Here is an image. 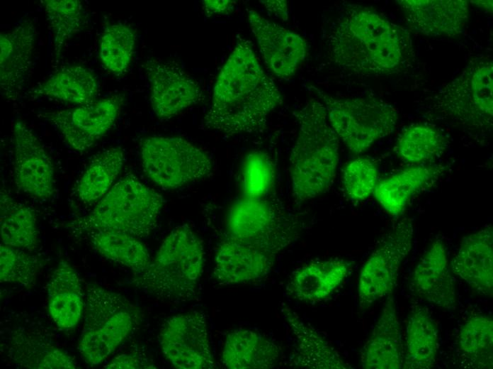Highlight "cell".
Here are the masks:
<instances>
[{
    "mask_svg": "<svg viewBox=\"0 0 493 369\" xmlns=\"http://www.w3.org/2000/svg\"><path fill=\"white\" fill-rule=\"evenodd\" d=\"M332 62L362 76L399 75L415 64L409 31L370 7L346 5L328 36Z\"/></svg>",
    "mask_w": 493,
    "mask_h": 369,
    "instance_id": "obj_1",
    "label": "cell"
},
{
    "mask_svg": "<svg viewBox=\"0 0 493 369\" xmlns=\"http://www.w3.org/2000/svg\"><path fill=\"white\" fill-rule=\"evenodd\" d=\"M282 103L278 87L261 67L251 42L237 35L216 78L203 124L227 136L261 131Z\"/></svg>",
    "mask_w": 493,
    "mask_h": 369,
    "instance_id": "obj_2",
    "label": "cell"
},
{
    "mask_svg": "<svg viewBox=\"0 0 493 369\" xmlns=\"http://www.w3.org/2000/svg\"><path fill=\"white\" fill-rule=\"evenodd\" d=\"M298 134L290 155L294 201L302 204L327 192L336 177L339 139L331 126L322 102L309 99L294 112Z\"/></svg>",
    "mask_w": 493,
    "mask_h": 369,
    "instance_id": "obj_3",
    "label": "cell"
},
{
    "mask_svg": "<svg viewBox=\"0 0 493 369\" xmlns=\"http://www.w3.org/2000/svg\"><path fill=\"white\" fill-rule=\"evenodd\" d=\"M205 253L200 239L188 225L166 236L149 266L135 273L132 283L145 293L173 302L193 298L202 276Z\"/></svg>",
    "mask_w": 493,
    "mask_h": 369,
    "instance_id": "obj_4",
    "label": "cell"
},
{
    "mask_svg": "<svg viewBox=\"0 0 493 369\" xmlns=\"http://www.w3.org/2000/svg\"><path fill=\"white\" fill-rule=\"evenodd\" d=\"M164 198L132 174L119 179L96 206L71 227L84 233L100 230L124 233L139 239L154 231Z\"/></svg>",
    "mask_w": 493,
    "mask_h": 369,
    "instance_id": "obj_5",
    "label": "cell"
},
{
    "mask_svg": "<svg viewBox=\"0 0 493 369\" xmlns=\"http://www.w3.org/2000/svg\"><path fill=\"white\" fill-rule=\"evenodd\" d=\"M429 112L469 132L484 133L493 124V62L489 55L472 57L453 80L431 97Z\"/></svg>",
    "mask_w": 493,
    "mask_h": 369,
    "instance_id": "obj_6",
    "label": "cell"
},
{
    "mask_svg": "<svg viewBox=\"0 0 493 369\" xmlns=\"http://www.w3.org/2000/svg\"><path fill=\"white\" fill-rule=\"evenodd\" d=\"M84 314L78 350L91 366L101 364L128 336L138 315L125 297L96 285L86 287Z\"/></svg>",
    "mask_w": 493,
    "mask_h": 369,
    "instance_id": "obj_7",
    "label": "cell"
},
{
    "mask_svg": "<svg viewBox=\"0 0 493 369\" xmlns=\"http://www.w3.org/2000/svg\"><path fill=\"white\" fill-rule=\"evenodd\" d=\"M326 108L329 122L354 154L367 150L395 129L399 114L392 104L374 97L337 98L311 86Z\"/></svg>",
    "mask_w": 493,
    "mask_h": 369,
    "instance_id": "obj_8",
    "label": "cell"
},
{
    "mask_svg": "<svg viewBox=\"0 0 493 369\" xmlns=\"http://www.w3.org/2000/svg\"><path fill=\"white\" fill-rule=\"evenodd\" d=\"M140 157L146 175L164 189L181 188L213 173L208 153L181 137H147L141 141Z\"/></svg>",
    "mask_w": 493,
    "mask_h": 369,
    "instance_id": "obj_9",
    "label": "cell"
},
{
    "mask_svg": "<svg viewBox=\"0 0 493 369\" xmlns=\"http://www.w3.org/2000/svg\"><path fill=\"white\" fill-rule=\"evenodd\" d=\"M413 237V223L407 218L395 224L382 237L361 269L358 285L361 309L392 293L400 266L411 250Z\"/></svg>",
    "mask_w": 493,
    "mask_h": 369,
    "instance_id": "obj_10",
    "label": "cell"
},
{
    "mask_svg": "<svg viewBox=\"0 0 493 369\" xmlns=\"http://www.w3.org/2000/svg\"><path fill=\"white\" fill-rule=\"evenodd\" d=\"M298 238L292 235L244 241L225 236L216 251L212 277L223 285L259 280L271 271L278 255Z\"/></svg>",
    "mask_w": 493,
    "mask_h": 369,
    "instance_id": "obj_11",
    "label": "cell"
},
{
    "mask_svg": "<svg viewBox=\"0 0 493 369\" xmlns=\"http://www.w3.org/2000/svg\"><path fill=\"white\" fill-rule=\"evenodd\" d=\"M124 101V94H114L72 109L41 112L38 116L54 126L72 149L84 151L112 128Z\"/></svg>",
    "mask_w": 493,
    "mask_h": 369,
    "instance_id": "obj_12",
    "label": "cell"
},
{
    "mask_svg": "<svg viewBox=\"0 0 493 369\" xmlns=\"http://www.w3.org/2000/svg\"><path fill=\"white\" fill-rule=\"evenodd\" d=\"M205 314L193 311L174 315L162 324L159 341L162 353L178 369H210L215 360Z\"/></svg>",
    "mask_w": 493,
    "mask_h": 369,
    "instance_id": "obj_13",
    "label": "cell"
},
{
    "mask_svg": "<svg viewBox=\"0 0 493 369\" xmlns=\"http://www.w3.org/2000/svg\"><path fill=\"white\" fill-rule=\"evenodd\" d=\"M278 199L242 196L228 209L225 236L238 241H261L301 223Z\"/></svg>",
    "mask_w": 493,
    "mask_h": 369,
    "instance_id": "obj_14",
    "label": "cell"
},
{
    "mask_svg": "<svg viewBox=\"0 0 493 369\" xmlns=\"http://www.w3.org/2000/svg\"><path fill=\"white\" fill-rule=\"evenodd\" d=\"M13 172L18 190L39 199L50 198L55 191V167L44 146L21 120L12 127Z\"/></svg>",
    "mask_w": 493,
    "mask_h": 369,
    "instance_id": "obj_15",
    "label": "cell"
},
{
    "mask_svg": "<svg viewBox=\"0 0 493 369\" xmlns=\"http://www.w3.org/2000/svg\"><path fill=\"white\" fill-rule=\"evenodd\" d=\"M144 67L152 107L159 119L172 118L205 99L201 86L178 64L151 60Z\"/></svg>",
    "mask_w": 493,
    "mask_h": 369,
    "instance_id": "obj_16",
    "label": "cell"
},
{
    "mask_svg": "<svg viewBox=\"0 0 493 369\" xmlns=\"http://www.w3.org/2000/svg\"><path fill=\"white\" fill-rule=\"evenodd\" d=\"M248 21L260 53L277 77H291L303 62L307 43L298 33L270 21L253 9H246Z\"/></svg>",
    "mask_w": 493,
    "mask_h": 369,
    "instance_id": "obj_17",
    "label": "cell"
},
{
    "mask_svg": "<svg viewBox=\"0 0 493 369\" xmlns=\"http://www.w3.org/2000/svg\"><path fill=\"white\" fill-rule=\"evenodd\" d=\"M37 38L34 22L25 19L0 33V87L8 99L16 100L27 82Z\"/></svg>",
    "mask_w": 493,
    "mask_h": 369,
    "instance_id": "obj_18",
    "label": "cell"
},
{
    "mask_svg": "<svg viewBox=\"0 0 493 369\" xmlns=\"http://www.w3.org/2000/svg\"><path fill=\"white\" fill-rule=\"evenodd\" d=\"M414 33L425 36L455 37L463 31L470 9L465 0L396 1Z\"/></svg>",
    "mask_w": 493,
    "mask_h": 369,
    "instance_id": "obj_19",
    "label": "cell"
},
{
    "mask_svg": "<svg viewBox=\"0 0 493 369\" xmlns=\"http://www.w3.org/2000/svg\"><path fill=\"white\" fill-rule=\"evenodd\" d=\"M450 269L477 293L492 295V226H486L463 239L451 260Z\"/></svg>",
    "mask_w": 493,
    "mask_h": 369,
    "instance_id": "obj_20",
    "label": "cell"
},
{
    "mask_svg": "<svg viewBox=\"0 0 493 369\" xmlns=\"http://www.w3.org/2000/svg\"><path fill=\"white\" fill-rule=\"evenodd\" d=\"M412 287L417 296L432 304L444 309L455 306V283L442 240H435L421 258L412 274Z\"/></svg>",
    "mask_w": 493,
    "mask_h": 369,
    "instance_id": "obj_21",
    "label": "cell"
},
{
    "mask_svg": "<svg viewBox=\"0 0 493 369\" xmlns=\"http://www.w3.org/2000/svg\"><path fill=\"white\" fill-rule=\"evenodd\" d=\"M404 348L396 304L389 297L361 351V363L367 369H400Z\"/></svg>",
    "mask_w": 493,
    "mask_h": 369,
    "instance_id": "obj_22",
    "label": "cell"
},
{
    "mask_svg": "<svg viewBox=\"0 0 493 369\" xmlns=\"http://www.w3.org/2000/svg\"><path fill=\"white\" fill-rule=\"evenodd\" d=\"M443 167L426 163L411 165L378 181L373 194L390 214L400 216L413 197L437 181Z\"/></svg>",
    "mask_w": 493,
    "mask_h": 369,
    "instance_id": "obj_23",
    "label": "cell"
},
{
    "mask_svg": "<svg viewBox=\"0 0 493 369\" xmlns=\"http://www.w3.org/2000/svg\"><path fill=\"white\" fill-rule=\"evenodd\" d=\"M282 314L294 340L293 365L310 369L351 368L335 348L290 307L283 305Z\"/></svg>",
    "mask_w": 493,
    "mask_h": 369,
    "instance_id": "obj_24",
    "label": "cell"
},
{
    "mask_svg": "<svg viewBox=\"0 0 493 369\" xmlns=\"http://www.w3.org/2000/svg\"><path fill=\"white\" fill-rule=\"evenodd\" d=\"M351 266V262L337 258L312 262L294 272L285 291L289 296L301 302L323 300L342 284Z\"/></svg>",
    "mask_w": 493,
    "mask_h": 369,
    "instance_id": "obj_25",
    "label": "cell"
},
{
    "mask_svg": "<svg viewBox=\"0 0 493 369\" xmlns=\"http://www.w3.org/2000/svg\"><path fill=\"white\" fill-rule=\"evenodd\" d=\"M280 358L278 346L261 333L251 329H236L225 338L221 355L223 365L229 369H268Z\"/></svg>",
    "mask_w": 493,
    "mask_h": 369,
    "instance_id": "obj_26",
    "label": "cell"
},
{
    "mask_svg": "<svg viewBox=\"0 0 493 369\" xmlns=\"http://www.w3.org/2000/svg\"><path fill=\"white\" fill-rule=\"evenodd\" d=\"M98 92L96 77L81 65H68L54 72L29 93L31 97H47L78 105L95 101Z\"/></svg>",
    "mask_w": 493,
    "mask_h": 369,
    "instance_id": "obj_27",
    "label": "cell"
},
{
    "mask_svg": "<svg viewBox=\"0 0 493 369\" xmlns=\"http://www.w3.org/2000/svg\"><path fill=\"white\" fill-rule=\"evenodd\" d=\"M438 345L436 322L426 307L414 305L407 322L406 352L402 368H432L436 362Z\"/></svg>",
    "mask_w": 493,
    "mask_h": 369,
    "instance_id": "obj_28",
    "label": "cell"
},
{
    "mask_svg": "<svg viewBox=\"0 0 493 369\" xmlns=\"http://www.w3.org/2000/svg\"><path fill=\"white\" fill-rule=\"evenodd\" d=\"M125 163V152L120 147L107 148L91 160L78 181L79 199L90 204L102 199L115 184Z\"/></svg>",
    "mask_w": 493,
    "mask_h": 369,
    "instance_id": "obj_29",
    "label": "cell"
},
{
    "mask_svg": "<svg viewBox=\"0 0 493 369\" xmlns=\"http://www.w3.org/2000/svg\"><path fill=\"white\" fill-rule=\"evenodd\" d=\"M0 233L1 243L22 250H32L38 241L35 211L16 201L5 190L0 196Z\"/></svg>",
    "mask_w": 493,
    "mask_h": 369,
    "instance_id": "obj_30",
    "label": "cell"
},
{
    "mask_svg": "<svg viewBox=\"0 0 493 369\" xmlns=\"http://www.w3.org/2000/svg\"><path fill=\"white\" fill-rule=\"evenodd\" d=\"M85 233L94 249L103 257L135 273L145 270L151 263L145 246L133 236L100 230H89Z\"/></svg>",
    "mask_w": 493,
    "mask_h": 369,
    "instance_id": "obj_31",
    "label": "cell"
},
{
    "mask_svg": "<svg viewBox=\"0 0 493 369\" xmlns=\"http://www.w3.org/2000/svg\"><path fill=\"white\" fill-rule=\"evenodd\" d=\"M447 145L445 136L427 123L413 124L399 136L395 151L398 157L411 165L425 163L441 155Z\"/></svg>",
    "mask_w": 493,
    "mask_h": 369,
    "instance_id": "obj_32",
    "label": "cell"
},
{
    "mask_svg": "<svg viewBox=\"0 0 493 369\" xmlns=\"http://www.w3.org/2000/svg\"><path fill=\"white\" fill-rule=\"evenodd\" d=\"M9 356L13 361L24 368L53 369L75 368L73 359L62 349L39 341L24 334L11 337Z\"/></svg>",
    "mask_w": 493,
    "mask_h": 369,
    "instance_id": "obj_33",
    "label": "cell"
},
{
    "mask_svg": "<svg viewBox=\"0 0 493 369\" xmlns=\"http://www.w3.org/2000/svg\"><path fill=\"white\" fill-rule=\"evenodd\" d=\"M41 2L52 32L54 53L57 58L65 43L84 28L87 14L79 0H43Z\"/></svg>",
    "mask_w": 493,
    "mask_h": 369,
    "instance_id": "obj_34",
    "label": "cell"
},
{
    "mask_svg": "<svg viewBox=\"0 0 493 369\" xmlns=\"http://www.w3.org/2000/svg\"><path fill=\"white\" fill-rule=\"evenodd\" d=\"M458 343L462 354L477 368H492L493 321L489 316L474 315L460 327Z\"/></svg>",
    "mask_w": 493,
    "mask_h": 369,
    "instance_id": "obj_35",
    "label": "cell"
},
{
    "mask_svg": "<svg viewBox=\"0 0 493 369\" xmlns=\"http://www.w3.org/2000/svg\"><path fill=\"white\" fill-rule=\"evenodd\" d=\"M136 38L133 28L122 23L104 28L99 40V57L108 70L118 76L127 71L134 55Z\"/></svg>",
    "mask_w": 493,
    "mask_h": 369,
    "instance_id": "obj_36",
    "label": "cell"
},
{
    "mask_svg": "<svg viewBox=\"0 0 493 369\" xmlns=\"http://www.w3.org/2000/svg\"><path fill=\"white\" fill-rule=\"evenodd\" d=\"M275 176V165L271 156L261 150L250 151L245 155L241 168L242 196H266L273 187Z\"/></svg>",
    "mask_w": 493,
    "mask_h": 369,
    "instance_id": "obj_37",
    "label": "cell"
},
{
    "mask_svg": "<svg viewBox=\"0 0 493 369\" xmlns=\"http://www.w3.org/2000/svg\"><path fill=\"white\" fill-rule=\"evenodd\" d=\"M39 263L36 257L24 250L0 245V280L1 282L32 287L36 280Z\"/></svg>",
    "mask_w": 493,
    "mask_h": 369,
    "instance_id": "obj_38",
    "label": "cell"
},
{
    "mask_svg": "<svg viewBox=\"0 0 493 369\" xmlns=\"http://www.w3.org/2000/svg\"><path fill=\"white\" fill-rule=\"evenodd\" d=\"M378 170L370 158L361 157L348 163L344 168L342 184L347 196L355 202L366 199L378 182Z\"/></svg>",
    "mask_w": 493,
    "mask_h": 369,
    "instance_id": "obj_39",
    "label": "cell"
},
{
    "mask_svg": "<svg viewBox=\"0 0 493 369\" xmlns=\"http://www.w3.org/2000/svg\"><path fill=\"white\" fill-rule=\"evenodd\" d=\"M84 294L63 293L48 297L50 316L62 329L74 328L80 321L84 310Z\"/></svg>",
    "mask_w": 493,
    "mask_h": 369,
    "instance_id": "obj_40",
    "label": "cell"
},
{
    "mask_svg": "<svg viewBox=\"0 0 493 369\" xmlns=\"http://www.w3.org/2000/svg\"><path fill=\"white\" fill-rule=\"evenodd\" d=\"M84 294L76 271L66 261L61 260L53 271L47 285L48 297L63 293Z\"/></svg>",
    "mask_w": 493,
    "mask_h": 369,
    "instance_id": "obj_41",
    "label": "cell"
},
{
    "mask_svg": "<svg viewBox=\"0 0 493 369\" xmlns=\"http://www.w3.org/2000/svg\"><path fill=\"white\" fill-rule=\"evenodd\" d=\"M103 368L135 369L155 368L147 359L135 353H123L114 357Z\"/></svg>",
    "mask_w": 493,
    "mask_h": 369,
    "instance_id": "obj_42",
    "label": "cell"
},
{
    "mask_svg": "<svg viewBox=\"0 0 493 369\" xmlns=\"http://www.w3.org/2000/svg\"><path fill=\"white\" fill-rule=\"evenodd\" d=\"M235 4L236 1H234L206 0L203 1V11L207 17L220 14H227L234 9Z\"/></svg>",
    "mask_w": 493,
    "mask_h": 369,
    "instance_id": "obj_43",
    "label": "cell"
},
{
    "mask_svg": "<svg viewBox=\"0 0 493 369\" xmlns=\"http://www.w3.org/2000/svg\"><path fill=\"white\" fill-rule=\"evenodd\" d=\"M259 2L276 16L285 21L288 20V6L285 1L265 0Z\"/></svg>",
    "mask_w": 493,
    "mask_h": 369,
    "instance_id": "obj_44",
    "label": "cell"
},
{
    "mask_svg": "<svg viewBox=\"0 0 493 369\" xmlns=\"http://www.w3.org/2000/svg\"><path fill=\"white\" fill-rule=\"evenodd\" d=\"M478 6H482V9H488L489 11H492V1H475Z\"/></svg>",
    "mask_w": 493,
    "mask_h": 369,
    "instance_id": "obj_45",
    "label": "cell"
}]
</instances>
